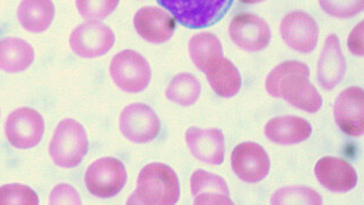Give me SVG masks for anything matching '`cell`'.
<instances>
[{
    "label": "cell",
    "mask_w": 364,
    "mask_h": 205,
    "mask_svg": "<svg viewBox=\"0 0 364 205\" xmlns=\"http://www.w3.org/2000/svg\"><path fill=\"white\" fill-rule=\"evenodd\" d=\"M310 68L297 61H288L275 66L266 78V90L272 97L284 99L295 108L317 112L323 105L321 94L309 80Z\"/></svg>",
    "instance_id": "obj_1"
},
{
    "label": "cell",
    "mask_w": 364,
    "mask_h": 205,
    "mask_svg": "<svg viewBox=\"0 0 364 205\" xmlns=\"http://www.w3.org/2000/svg\"><path fill=\"white\" fill-rule=\"evenodd\" d=\"M181 197L178 177L162 162H151L140 171L129 204H176Z\"/></svg>",
    "instance_id": "obj_2"
},
{
    "label": "cell",
    "mask_w": 364,
    "mask_h": 205,
    "mask_svg": "<svg viewBox=\"0 0 364 205\" xmlns=\"http://www.w3.org/2000/svg\"><path fill=\"white\" fill-rule=\"evenodd\" d=\"M158 3L186 28L201 29L223 19L234 0H158Z\"/></svg>",
    "instance_id": "obj_3"
},
{
    "label": "cell",
    "mask_w": 364,
    "mask_h": 205,
    "mask_svg": "<svg viewBox=\"0 0 364 205\" xmlns=\"http://www.w3.org/2000/svg\"><path fill=\"white\" fill-rule=\"evenodd\" d=\"M87 152L88 136L84 125L73 118L60 121L49 145V154L53 164L64 169L77 167Z\"/></svg>",
    "instance_id": "obj_4"
},
{
    "label": "cell",
    "mask_w": 364,
    "mask_h": 205,
    "mask_svg": "<svg viewBox=\"0 0 364 205\" xmlns=\"http://www.w3.org/2000/svg\"><path fill=\"white\" fill-rule=\"evenodd\" d=\"M110 77L118 88L127 93H140L149 88L151 70L145 57L133 50L114 55L109 66Z\"/></svg>",
    "instance_id": "obj_5"
},
{
    "label": "cell",
    "mask_w": 364,
    "mask_h": 205,
    "mask_svg": "<svg viewBox=\"0 0 364 205\" xmlns=\"http://www.w3.org/2000/svg\"><path fill=\"white\" fill-rule=\"evenodd\" d=\"M127 180V168L121 160L112 157L97 159L85 174L87 190L99 199H112L121 193Z\"/></svg>",
    "instance_id": "obj_6"
},
{
    "label": "cell",
    "mask_w": 364,
    "mask_h": 205,
    "mask_svg": "<svg viewBox=\"0 0 364 205\" xmlns=\"http://www.w3.org/2000/svg\"><path fill=\"white\" fill-rule=\"evenodd\" d=\"M114 41V31L109 26L97 20H88L73 29L70 47L81 58H97L112 50Z\"/></svg>",
    "instance_id": "obj_7"
},
{
    "label": "cell",
    "mask_w": 364,
    "mask_h": 205,
    "mask_svg": "<svg viewBox=\"0 0 364 205\" xmlns=\"http://www.w3.org/2000/svg\"><path fill=\"white\" fill-rule=\"evenodd\" d=\"M119 130L132 143H149L160 134V118L149 105L131 103L121 112Z\"/></svg>",
    "instance_id": "obj_8"
},
{
    "label": "cell",
    "mask_w": 364,
    "mask_h": 205,
    "mask_svg": "<svg viewBox=\"0 0 364 205\" xmlns=\"http://www.w3.org/2000/svg\"><path fill=\"white\" fill-rule=\"evenodd\" d=\"M5 134L13 147L33 149L40 144L43 137V117L40 112L29 107L16 109L7 117Z\"/></svg>",
    "instance_id": "obj_9"
},
{
    "label": "cell",
    "mask_w": 364,
    "mask_h": 205,
    "mask_svg": "<svg viewBox=\"0 0 364 205\" xmlns=\"http://www.w3.org/2000/svg\"><path fill=\"white\" fill-rule=\"evenodd\" d=\"M229 36L240 49L258 53L269 47L272 31L269 23L252 13H240L229 25Z\"/></svg>",
    "instance_id": "obj_10"
},
{
    "label": "cell",
    "mask_w": 364,
    "mask_h": 205,
    "mask_svg": "<svg viewBox=\"0 0 364 205\" xmlns=\"http://www.w3.org/2000/svg\"><path fill=\"white\" fill-rule=\"evenodd\" d=\"M280 31L286 46L297 53H312L317 47L319 40L317 22L303 11L288 13L281 21Z\"/></svg>",
    "instance_id": "obj_11"
},
{
    "label": "cell",
    "mask_w": 364,
    "mask_h": 205,
    "mask_svg": "<svg viewBox=\"0 0 364 205\" xmlns=\"http://www.w3.org/2000/svg\"><path fill=\"white\" fill-rule=\"evenodd\" d=\"M232 167L238 179L247 184H257L269 175L271 162L262 145L245 142L238 144L232 151Z\"/></svg>",
    "instance_id": "obj_12"
},
{
    "label": "cell",
    "mask_w": 364,
    "mask_h": 205,
    "mask_svg": "<svg viewBox=\"0 0 364 205\" xmlns=\"http://www.w3.org/2000/svg\"><path fill=\"white\" fill-rule=\"evenodd\" d=\"M334 120L340 130L349 137H360L364 132V90L353 86L346 88L334 102Z\"/></svg>",
    "instance_id": "obj_13"
},
{
    "label": "cell",
    "mask_w": 364,
    "mask_h": 205,
    "mask_svg": "<svg viewBox=\"0 0 364 205\" xmlns=\"http://www.w3.org/2000/svg\"><path fill=\"white\" fill-rule=\"evenodd\" d=\"M186 142L192 156L208 165H221L225 160V136L216 127H188Z\"/></svg>",
    "instance_id": "obj_14"
},
{
    "label": "cell",
    "mask_w": 364,
    "mask_h": 205,
    "mask_svg": "<svg viewBox=\"0 0 364 205\" xmlns=\"http://www.w3.org/2000/svg\"><path fill=\"white\" fill-rule=\"evenodd\" d=\"M133 23L140 38L154 44L169 41L176 29L175 18L159 7H142L136 13Z\"/></svg>",
    "instance_id": "obj_15"
},
{
    "label": "cell",
    "mask_w": 364,
    "mask_h": 205,
    "mask_svg": "<svg viewBox=\"0 0 364 205\" xmlns=\"http://www.w3.org/2000/svg\"><path fill=\"white\" fill-rule=\"evenodd\" d=\"M315 174L321 186L333 193H347L358 184V173L352 164L339 157L319 159Z\"/></svg>",
    "instance_id": "obj_16"
},
{
    "label": "cell",
    "mask_w": 364,
    "mask_h": 205,
    "mask_svg": "<svg viewBox=\"0 0 364 205\" xmlns=\"http://www.w3.org/2000/svg\"><path fill=\"white\" fill-rule=\"evenodd\" d=\"M346 72L347 62L340 47L339 38L336 34H330L318 61V81L324 90H333L345 79Z\"/></svg>",
    "instance_id": "obj_17"
},
{
    "label": "cell",
    "mask_w": 364,
    "mask_h": 205,
    "mask_svg": "<svg viewBox=\"0 0 364 205\" xmlns=\"http://www.w3.org/2000/svg\"><path fill=\"white\" fill-rule=\"evenodd\" d=\"M264 132L273 143L295 145L310 138L312 127L306 120L299 116H279L266 123Z\"/></svg>",
    "instance_id": "obj_18"
},
{
    "label": "cell",
    "mask_w": 364,
    "mask_h": 205,
    "mask_svg": "<svg viewBox=\"0 0 364 205\" xmlns=\"http://www.w3.org/2000/svg\"><path fill=\"white\" fill-rule=\"evenodd\" d=\"M204 72L210 88L219 97H235L241 90L242 77L240 71L225 57L210 59L205 66Z\"/></svg>",
    "instance_id": "obj_19"
},
{
    "label": "cell",
    "mask_w": 364,
    "mask_h": 205,
    "mask_svg": "<svg viewBox=\"0 0 364 205\" xmlns=\"http://www.w3.org/2000/svg\"><path fill=\"white\" fill-rule=\"evenodd\" d=\"M191 193L195 204H232L225 179L201 169L192 174Z\"/></svg>",
    "instance_id": "obj_20"
},
{
    "label": "cell",
    "mask_w": 364,
    "mask_h": 205,
    "mask_svg": "<svg viewBox=\"0 0 364 205\" xmlns=\"http://www.w3.org/2000/svg\"><path fill=\"white\" fill-rule=\"evenodd\" d=\"M35 51L28 42L18 38L0 40V71L20 73L34 63Z\"/></svg>",
    "instance_id": "obj_21"
},
{
    "label": "cell",
    "mask_w": 364,
    "mask_h": 205,
    "mask_svg": "<svg viewBox=\"0 0 364 205\" xmlns=\"http://www.w3.org/2000/svg\"><path fill=\"white\" fill-rule=\"evenodd\" d=\"M16 16L26 31L43 33L55 19V5L53 0H22Z\"/></svg>",
    "instance_id": "obj_22"
},
{
    "label": "cell",
    "mask_w": 364,
    "mask_h": 205,
    "mask_svg": "<svg viewBox=\"0 0 364 205\" xmlns=\"http://www.w3.org/2000/svg\"><path fill=\"white\" fill-rule=\"evenodd\" d=\"M201 94L200 83L191 73L175 75L166 90V97L179 106H193Z\"/></svg>",
    "instance_id": "obj_23"
},
{
    "label": "cell",
    "mask_w": 364,
    "mask_h": 205,
    "mask_svg": "<svg viewBox=\"0 0 364 205\" xmlns=\"http://www.w3.org/2000/svg\"><path fill=\"white\" fill-rule=\"evenodd\" d=\"M188 53L196 68L204 72L210 59L223 56V43L212 33H200L192 36L188 42Z\"/></svg>",
    "instance_id": "obj_24"
},
{
    "label": "cell",
    "mask_w": 364,
    "mask_h": 205,
    "mask_svg": "<svg viewBox=\"0 0 364 205\" xmlns=\"http://www.w3.org/2000/svg\"><path fill=\"white\" fill-rule=\"evenodd\" d=\"M272 204H321V197L317 191L306 186L281 188L273 195Z\"/></svg>",
    "instance_id": "obj_25"
},
{
    "label": "cell",
    "mask_w": 364,
    "mask_h": 205,
    "mask_svg": "<svg viewBox=\"0 0 364 205\" xmlns=\"http://www.w3.org/2000/svg\"><path fill=\"white\" fill-rule=\"evenodd\" d=\"M119 0H75L77 10L82 18L88 20H103L116 9Z\"/></svg>",
    "instance_id": "obj_26"
},
{
    "label": "cell",
    "mask_w": 364,
    "mask_h": 205,
    "mask_svg": "<svg viewBox=\"0 0 364 205\" xmlns=\"http://www.w3.org/2000/svg\"><path fill=\"white\" fill-rule=\"evenodd\" d=\"M40 199L34 190L20 184L0 186V204H38Z\"/></svg>",
    "instance_id": "obj_27"
},
{
    "label": "cell",
    "mask_w": 364,
    "mask_h": 205,
    "mask_svg": "<svg viewBox=\"0 0 364 205\" xmlns=\"http://www.w3.org/2000/svg\"><path fill=\"white\" fill-rule=\"evenodd\" d=\"M321 7L328 16L338 19H349L364 9V0H319Z\"/></svg>",
    "instance_id": "obj_28"
},
{
    "label": "cell",
    "mask_w": 364,
    "mask_h": 205,
    "mask_svg": "<svg viewBox=\"0 0 364 205\" xmlns=\"http://www.w3.org/2000/svg\"><path fill=\"white\" fill-rule=\"evenodd\" d=\"M50 204H81L80 195L70 184H57L50 194Z\"/></svg>",
    "instance_id": "obj_29"
},
{
    "label": "cell",
    "mask_w": 364,
    "mask_h": 205,
    "mask_svg": "<svg viewBox=\"0 0 364 205\" xmlns=\"http://www.w3.org/2000/svg\"><path fill=\"white\" fill-rule=\"evenodd\" d=\"M363 25L361 21L355 27L354 31L350 33L348 38V49L350 53L356 56H363Z\"/></svg>",
    "instance_id": "obj_30"
},
{
    "label": "cell",
    "mask_w": 364,
    "mask_h": 205,
    "mask_svg": "<svg viewBox=\"0 0 364 205\" xmlns=\"http://www.w3.org/2000/svg\"><path fill=\"white\" fill-rule=\"evenodd\" d=\"M241 3L245 4V5H253V4L262 3L265 0H240Z\"/></svg>",
    "instance_id": "obj_31"
}]
</instances>
